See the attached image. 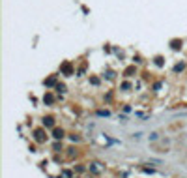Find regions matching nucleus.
<instances>
[{
  "mask_svg": "<svg viewBox=\"0 0 187 178\" xmlns=\"http://www.w3.org/2000/svg\"><path fill=\"white\" fill-rule=\"evenodd\" d=\"M43 124H45V126H54V120H52V116H47V118L43 120Z\"/></svg>",
  "mask_w": 187,
  "mask_h": 178,
  "instance_id": "0eeeda50",
  "label": "nucleus"
},
{
  "mask_svg": "<svg viewBox=\"0 0 187 178\" xmlns=\"http://www.w3.org/2000/svg\"><path fill=\"white\" fill-rule=\"evenodd\" d=\"M155 64H159V66H161V64H163V58H161V56H157V58H155Z\"/></svg>",
  "mask_w": 187,
  "mask_h": 178,
  "instance_id": "9b49d317",
  "label": "nucleus"
},
{
  "mask_svg": "<svg viewBox=\"0 0 187 178\" xmlns=\"http://www.w3.org/2000/svg\"><path fill=\"white\" fill-rule=\"evenodd\" d=\"M56 90H58V92H66V86H64V84H56Z\"/></svg>",
  "mask_w": 187,
  "mask_h": 178,
  "instance_id": "9d476101",
  "label": "nucleus"
},
{
  "mask_svg": "<svg viewBox=\"0 0 187 178\" xmlns=\"http://www.w3.org/2000/svg\"><path fill=\"white\" fill-rule=\"evenodd\" d=\"M34 135H36V141H37V143H43V141L47 139V133H45L43 130H37V131H36Z\"/></svg>",
  "mask_w": 187,
  "mask_h": 178,
  "instance_id": "f03ea898",
  "label": "nucleus"
},
{
  "mask_svg": "<svg viewBox=\"0 0 187 178\" xmlns=\"http://www.w3.org/2000/svg\"><path fill=\"white\" fill-rule=\"evenodd\" d=\"M133 73H137V69H135V68H129V69H125V75H127V77H133Z\"/></svg>",
  "mask_w": 187,
  "mask_h": 178,
  "instance_id": "6e6552de",
  "label": "nucleus"
},
{
  "mask_svg": "<svg viewBox=\"0 0 187 178\" xmlns=\"http://www.w3.org/2000/svg\"><path fill=\"white\" fill-rule=\"evenodd\" d=\"M43 101H47V103H52V101H54V96H52V94H45Z\"/></svg>",
  "mask_w": 187,
  "mask_h": 178,
  "instance_id": "423d86ee",
  "label": "nucleus"
},
{
  "mask_svg": "<svg viewBox=\"0 0 187 178\" xmlns=\"http://www.w3.org/2000/svg\"><path fill=\"white\" fill-rule=\"evenodd\" d=\"M182 43H184L182 39H172V41H170V47H172L174 51H178V49H182Z\"/></svg>",
  "mask_w": 187,
  "mask_h": 178,
  "instance_id": "7ed1b4c3",
  "label": "nucleus"
},
{
  "mask_svg": "<svg viewBox=\"0 0 187 178\" xmlns=\"http://www.w3.org/2000/svg\"><path fill=\"white\" fill-rule=\"evenodd\" d=\"M73 69H75V68H73V64H71V62H64V64L60 66V73H62V75H66V77L73 75Z\"/></svg>",
  "mask_w": 187,
  "mask_h": 178,
  "instance_id": "f257e3e1",
  "label": "nucleus"
},
{
  "mask_svg": "<svg viewBox=\"0 0 187 178\" xmlns=\"http://www.w3.org/2000/svg\"><path fill=\"white\" fill-rule=\"evenodd\" d=\"M182 69H184V64H176L174 66V71H182Z\"/></svg>",
  "mask_w": 187,
  "mask_h": 178,
  "instance_id": "1a4fd4ad",
  "label": "nucleus"
},
{
  "mask_svg": "<svg viewBox=\"0 0 187 178\" xmlns=\"http://www.w3.org/2000/svg\"><path fill=\"white\" fill-rule=\"evenodd\" d=\"M52 137H54V139H62V137H64V130H62V128H56V130L52 131Z\"/></svg>",
  "mask_w": 187,
  "mask_h": 178,
  "instance_id": "20e7f679",
  "label": "nucleus"
},
{
  "mask_svg": "<svg viewBox=\"0 0 187 178\" xmlns=\"http://www.w3.org/2000/svg\"><path fill=\"white\" fill-rule=\"evenodd\" d=\"M54 84H56V77H51L45 81V86H54Z\"/></svg>",
  "mask_w": 187,
  "mask_h": 178,
  "instance_id": "39448f33",
  "label": "nucleus"
}]
</instances>
